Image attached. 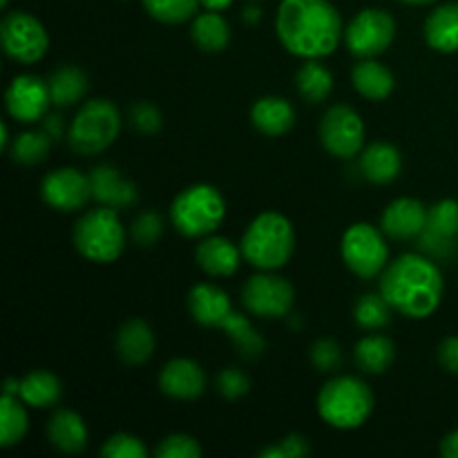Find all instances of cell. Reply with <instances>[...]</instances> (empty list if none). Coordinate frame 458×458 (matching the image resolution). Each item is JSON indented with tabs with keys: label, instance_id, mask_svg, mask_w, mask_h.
Instances as JSON below:
<instances>
[{
	"label": "cell",
	"instance_id": "6da1fadb",
	"mask_svg": "<svg viewBox=\"0 0 458 458\" xmlns=\"http://www.w3.org/2000/svg\"><path fill=\"white\" fill-rule=\"evenodd\" d=\"M276 30L286 52L304 61L331 56L344 36L343 16L329 0H282Z\"/></svg>",
	"mask_w": 458,
	"mask_h": 458
},
{
	"label": "cell",
	"instance_id": "7a4b0ae2",
	"mask_svg": "<svg viewBox=\"0 0 458 458\" xmlns=\"http://www.w3.org/2000/svg\"><path fill=\"white\" fill-rule=\"evenodd\" d=\"M443 289L445 282L441 268L437 267V259L425 253L401 255L380 273V293L385 300L394 311L414 320L429 318L441 307Z\"/></svg>",
	"mask_w": 458,
	"mask_h": 458
},
{
	"label": "cell",
	"instance_id": "3957f363",
	"mask_svg": "<svg viewBox=\"0 0 458 458\" xmlns=\"http://www.w3.org/2000/svg\"><path fill=\"white\" fill-rule=\"evenodd\" d=\"M242 255L258 271H277L295 250L293 224L276 210L258 215L240 242Z\"/></svg>",
	"mask_w": 458,
	"mask_h": 458
},
{
	"label": "cell",
	"instance_id": "277c9868",
	"mask_svg": "<svg viewBox=\"0 0 458 458\" xmlns=\"http://www.w3.org/2000/svg\"><path fill=\"white\" fill-rule=\"evenodd\" d=\"M376 398L358 376H335L318 394V414L334 429H358L374 414Z\"/></svg>",
	"mask_w": 458,
	"mask_h": 458
},
{
	"label": "cell",
	"instance_id": "5b68a950",
	"mask_svg": "<svg viewBox=\"0 0 458 458\" xmlns=\"http://www.w3.org/2000/svg\"><path fill=\"white\" fill-rule=\"evenodd\" d=\"M226 217V199L210 183H192L183 188L170 204V222L183 237H208Z\"/></svg>",
	"mask_w": 458,
	"mask_h": 458
},
{
	"label": "cell",
	"instance_id": "8992f818",
	"mask_svg": "<svg viewBox=\"0 0 458 458\" xmlns=\"http://www.w3.org/2000/svg\"><path fill=\"white\" fill-rule=\"evenodd\" d=\"M72 240H74L76 250L89 262H116L125 249V228L119 210L107 208V206L88 210L76 222Z\"/></svg>",
	"mask_w": 458,
	"mask_h": 458
},
{
	"label": "cell",
	"instance_id": "52a82bcc",
	"mask_svg": "<svg viewBox=\"0 0 458 458\" xmlns=\"http://www.w3.org/2000/svg\"><path fill=\"white\" fill-rule=\"evenodd\" d=\"M121 132V112L107 98H89L76 112L67 132L72 150L83 157L101 155Z\"/></svg>",
	"mask_w": 458,
	"mask_h": 458
},
{
	"label": "cell",
	"instance_id": "ba28073f",
	"mask_svg": "<svg viewBox=\"0 0 458 458\" xmlns=\"http://www.w3.org/2000/svg\"><path fill=\"white\" fill-rule=\"evenodd\" d=\"M340 253L349 271L362 280L380 276L389 264V246L385 242V233L367 222L352 224L344 231Z\"/></svg>",
	"mask_w": 458,
	"mask_h": 458
},
{
	"label": "cell",
	"instance_id": "9c48e42d",
	"mask_svg": "<svg viewBox=\"0 0 458 458\" xmlns=\"http://www.w3.org/2000/svg\"><path fill=\"white\" fill-rule=\"evenodd\" d=\"M0 43L12 61L31 65L47 54L49 36L36 16L27 12H9L0 22Z\"/></svg>",
	"mask_w": 458,
	"mask_h": 458
},
{
	"label": "cell",
	"instance_id": "30bf717a",
	"mask_svg": "<svg viewBox=\"0 0 458 458\" xmlns=\"http://www.w3.org/2000/svg\"><path fill=\"white\" fill-rule=\"evenodd\" d=\"M396 38V21L387 9H362L344 30V43L358 58H378Z\"/></svg>",
	"mask_w": 458,
	"mask_h": 458
},
{
	"label": "cell",
	"instance_id": "8fae6325",
	"mask_svg": "<svg viewBox=\"0 0 458 458\" xmlns=\"http://www.w3.org/2000/svg\"><path fill=\"white\" fill-rule=\"evenodd\" d=\"M293 300L295 291L291 282L273 271H259L242 286V304L246 311L258 318L277 320V318L289 316Z\"/></svg>",
	"mask_w": 458,
	"mask_h": 458
},
{
	"label": "cell",
	"instance_id": "7c38bea8",
	"mask_svg": "<svg viewBox=\"0 0 458 458\" xmlns=\"http://www.w3.org/2000/svg\"><path fill=\"white\" fill-rule=\"evenodd\" d=\"M320 141L329 155L352 159L365 148L362 116L349 106H334L320 121Z\"/></svg>",
	"mask_w": 458,
	"mask_h": 458
},
{
	"label": "cell",
	"instance_id": "4fadbf2b",
	"mask_svg": "<svg viewBox=\"0 0 458 458\" xmlns=\"http://www.w3.org/2000/svg\"><path fill=\"white\" fill-rule=\"evenodd\" d=\"M458 201L441 199L428 210V226L419 237V249L432 259H450L456 253Z\"/></svg>",
	"mask_w": 458,
	"mask_h": 458
},
{
	"label": "cell",
	"instance_id": "5bb4252c",
	"mask_svg": "<svg viewBox=\"0 0 458 458\" xmlns=\"http://www.w3.org/2000/svg\"><path fill=\"white\" fill-rule=\"evenodd\" d=\"M40 197L45 204L61 213H76L92 199L89 174L76 168H56L45 174L40 183Z\"/></svg>",
	"mask_w": 458,
	"mask_h": 458
},
{
	"label": "cell",
	"instance_id": "9a60e30c",
	"mask_svg": "<svg viewBox=\"0 0 458 458\" xmlns=\"http://www.w3.org/2000/svg\"><path fill=\"white\" fill-rule=\"evenodd\" d=\"M4 106H7L9 116L21 123H36V121L45 119L49 106H52L47 81L34 74H18L9 83Z\"/></svg>",
	"mask_w": 458,
	"mask_h": 458
},
{
	"label": "cell",
	"instance_id": "2e32d148",
	"mask_svg": "<svg viewBox=\"0 0 458 458\" xmlns=\"http://www.w3.org/2000/svg\"><path fill=\"white\" fill-rule=\"evenodd\" d=\"M428 210L429 208L423 201L414 199V197H401L385 208L380 226H383L385 235L392 240H419L420 233L428 226Z\"/></svg>",
	"mask_w": 458,
	"mask_h": 458
},
{
	"label": "cell",
	"instance_id": "e0dca14e",
	"mask_svg": "<svg viewBox=\"0 0 458 458\" xmlns=\"http://www.w3.org/2000/svg\"><path fill=\"white\" fill-rule=\"evenodd\" d=\"M92 183V199H97L107 208L123 210L137 204L139 191L134 182L121 174V170L112 164H101L89 173Z\"/></svg>",
	"mask_w": 458,
	"mask_h": 458
},
{
	"label": "cell",
	"instance_id": "ac0fdd59",
	"mask_svg": "<svg viewBox=\"0 0 458 458\" xmlns=\"http://www.w3.org/2000/svg\"><path fill=\"white\" fill-rule=\"evenodd\" d=\"M159 389L177 401H195L206 392V371L191 358H174L161 369Z\"/></svg>",
	"mask_w": 458,
	"mask_h": 458
},
{
	"label": "cell",
	"instance_id": "d6986e66",
	"mask_svg": "<svg viewBox=\"0 0 458 458\" xmlns=\"http://www.w3.org/2000/svg\"><path fill=\"white\" fill-rule=\"evenodd\" d=\"M188 311L192 320L201 327H222L224 320L231 316L233 309L231 298L224 289L210 282H199L188 293Z\"/></svg>",
	"mask_w": 458,
	"mask_h": 458
},
{
	"label": "cell",
	"instance_id": "ffe728a7",
	"mask_svg": "<svg viewBox=\"0 0 458 458\" xmlns=\"http://www.w3.org/2000/svg\"><path fill=\"white\" fill-rule=\"evenodd\" d=\"M195 259L201 271L208 276L231 277L237 273L244 255H242V246H235L228 237L208 235L201 237V242L197 244Z\"/></svg>",
	"mask_w": 458,
	"mask_h": 458
},
{
	"label": "cell",
	"instance_id": "44dd1931",
	"mask_svg": "<svg viewBox=\"0 0 458 458\" xmlns=\"http://www.w3.org/2000/svg\"><path fill=\"white\" fill-rule=\"evenodd\" d=\"M88 425L72 410H56L47 420V441L63 454H79L88 447Z\"/></svg>",
	"mask_w": 458,
	"mask_h": 458
},
{
	"label": "cell",
	"instance_id": "7402d4cb",
	"mask_svg": "<svg viewBox=\"0 0 458 458\" xmlns=\"http://www.w3.org/2000/svg\"><path fill=\"white\" fill-rule=\"evenodd\" d=\"M403 170V157L398 152L396 146L385 141H376L371 146L362 148L360 152V173L367 182L378 183H392L394 179H398Z\"/></svg>",
	"mask_w": 458,
	"mask_h": 458
},
{
	"label": "cell",
	"instance_id": "603a6c76",
	"mask_svg": "<svg viewBox=\"0 0 458 458\" xmlns=\"http://www.w3.org/2000/svg\"><path fill=\"white\" fill-rule=\"evenodd\" d=\"M155 353V334L143 320H128L119 327L116 334V356L121 362L137 367L148 362Z\"/></svg>",
	"mask_w": 458,
	"mask_h": 458
},
{
	"label": "cell",
	"instance_id": "cb8c5ba5",
	"mask_svg": "<svg viewBox=\"0 0 458 458\" xmlns=\"http://www.w3.org/2000/svg\"><path fill=\"white\" fill-rule=\"evenodd\" d=\"M250 121L267 137H280L295 123V107L282 97H262L250 107Z\"/></svg>",
	"mask_w": 458,
	"mask_h": 458
},
{
	"label": "cell",
	"instance_id": "d4e9b609",
	"mask_svg": "<svg viewBox=\"0 0 458 458\" xmlns=\"http://www.w3.org/2000/svg\"><path fill=\"white\" fill-rule=\"evenodd\" d=\"M352 83L360 97L369 98V101H385L389 94L396 88V79L376 58H362L356 67L352 70Z\"/></svg>",
	"mask_w": 458,
	"mask_h": 458
},
{
	"label": "cell",
	"instance_id": "484cf974",
	"mask_svg": "<svg viewBox=\"0 0 458 458\" xmlns=\"http://www.w3.org/2000/svg\"><path fill=\"white\" fill-rule=\"evenodd\" d=\"M425 40L437 52H458V3L441 4L429 13L425 21Z\"/></svg>",
	"mask_w": 458,
	"mask_h": 458
},
{
	"label": "cell",
	"instance_id": "4316f807",
	"mask_svg": "<svg viewBox=\"0 0 458 458\" xmlns=\"http://www.w3.org/2000/svg\"><path fill=\"white\" fill-rule=\"evenodd\" d=\"M63 396V385L52 371L47 369H34L21 378V387H18V398L25 405L36 407V410H47L54 407Z\"/></svg>",
	"mask_w": 458,
	"mask_h": 458
},
{
	"label": "cell",
	"instance_id": "83f0119b",
	"mask_svg": "<svg viewBox=\"0 0 458 458\" xmlns=\"http://www.w3.org/2000/svg\"><path fill=\"white\" fill-rule=\"evenodd\" d=\"M47 85L49 94H52V106L72 107L79 101H83L85 94H88L89 81L81 67L61 65L49 74Z\"/></svg>",
	"mask_w": 458,
	"mask_h": 458
},
{
	"label": "cell",
	"instance_id": "f1b7e54d",
	"mask_svg": "<svg viewBox=\"0 0 458 458\" xmlns=\"http://www.w3.org/2000/svg\"><path fill=\"white\" fill-rule=\"evenodd\" d=\"M396 358V344L387 335L369 334L353 347V360L365 374H385Z\"/></svg>",
	"mask_w": 458,
	"mask_h": 458
},
{
	"label": "cell",
	"instance_id": "f546056e",
	"mask_svg": "<svg viewBox=\"0 0 458 458\" xmlns=\"http://www.w3.org/2000/svg\"><path fill=\"white\" fill-rule=\"evenodd\" d=\"M191 36L197 47L215 54L228 47V43H231V27H228L226 18L222 13L206 9L204 13L192 18Z\"/></svg>",
	"mask_w": 458,
	"mask_h": 458
},
{
	"label": "cell",
	"instance_id": "4dcf8cb0",
	"mask_svg": "<svg viewBox=\"0 0 458 458\" xmlns=\"http://www.w3.org/2000/svg\"><path fill=\"white\" fill-rule=\"evenodd\" d=\"M295 88L304 101L316 106V103L329 98L331 89H334V74L329 72V67L322 65L320 58H309L295 74Z\"/></svg>",
	"mask_w": 458,
	"mask_h": 458
},
{
	"label": "cell",
	"instance_id": "1f68e13d",
	"mask_svg": "<svg viewBox=\"0 0 458 458\" xmlns=\"http://www.w3.org/2000/svg\"><path fill=\"white\" fill-rule=\"evenodd\" d=\"M30 429L25 403L18 396L3 394L0 398V447H13L25 438Z\"/></svg>",
	"mask_w": 458,
	"mask_h": 458
},
{
	"label": "cell",
	"instance_id": "d6a6232c",
	"mask_svg": "<svg viewBox=\"0 0 458 458\" xmlns=\"http://www.w3.org/2000/svg\"><path fill=\"white\" fill-rule=\"evenodd\" d=\"M219 329H224V334L231 338V343L235 344L237 352L244 358H258L259 353L264 352V338L258 334V329L250 325V320L244 313L233 311Z\"/></svg>",
	"mask_w": 458,
	"mask_h": 458
},
{
	"label": "cell",
	"instance_id": "836d02e7",
	"mask_svg": "<svg viewBox=\"0 0 458 458\" xmlns=\"http://www.w3.org/2000/svg\"><path fill=\"white\" fill-rule=\"evenodd\" d=\"M54 139L45 132L43 128L40 130H27V132L18 134L16 139L9 146V155L16 164L21 165H36L40 161L47 159L49 148H52Z\"/></svg>",
	"mask_w": 458,
	"mask_h": 458
},
{
	"label": "cell",
	"instance_id": "e575fe53",
	"mask_svg": "<svg viewBox=\"0 0 458 458\" xmlns=\"http://www.w3.org/2000/svg\"><path fill=\"white\" fill-rule=\"evenodd\" d=\"M394 307L380 293H365L353 307V320L365 331H380L392 322Z\"/></svg>",
	"mask_w": 458,
	"mask_h": 458
},
{
	"label": "cell",
	"instance_id": "d590c367",
	"mask_svg": "<svg viewBox=\"0 0 458 458\" xmlns=\"http://www.w3.org/2000/svg\"><path fill=\"white\" fill-rule=\"evenodd\" d=\"M199 4V0H143L146 12L165 25H179L195 18Z\"/></svg>",
	"mask_w": 458,
	"mask_h": 458
},
{
	"label": "cell",
	"instance_id": "8d00e7d4",
	"mask_svg": "<svg viewBox=\"0 0 458 458\" xmlns=\"http://www.w3.org/2000/svg\"><path fill=\"white\" fill-rule=\"evenodd\" d=\"M101 456L106 458H146L148 450L143 445L141 438L132 437V434H114L107 438L101 447Z\"/></svg>",
	"mask_w": 458,
	"mask_h": 458
},
{
	"label": "cell",
	"instance_id": "74e56055",
	"mask_svg": "<svg viewBox=\"0 0 458 458\" xmlns=\"http://www.w3.org/2000/svg\"><path fill=\"white\" fill-rule=\"evenodd\" d=\"M157 458H199L201 445L197 438L188 437V434H170L164 441L157 445Z\"/></svg>",
	"mask_w": 458,
	"mask_h": 458
},
{
	"label": "cell",
	"instance_id": "f35d334b",
	"mask_svg": "<svg viewBox=\"0 0 458 458\" xmlns=\"http://www.w3.org/2000/svg\"><path fill=\"white\" fill-rule=\"evenodd\" d=\"M164 235V219L155 210H143L132 222V240L139 246H155Z\"/></svg>",
	"mask_w": 458,
	"mask_h": 458
},
{
	"label": "cell",
	"instance_id": "ab89813d",
	"mask_svg": "<svg viewBox=\"0 0 458 458\" xmlns=\"http://www.w3.org/2000/svg\"><path fill=\"white\" fill-rule=\"evenodd\" d=\"M311 362L318 371L329 374V371H335L343 365V349L331 338L316 340V344L311 347Z\"/></svg>",
	"mask_w": 458,
	"mask_h": 458
},
{
	"label": "cell",
	"instance_id": "60d3db41",
	"mask_svg": "<svg viewBox=\"0 0 458 458\" xmlns=\"http://www.w3.org/2000/svg\"><path fill=\"white\" fill-rule=\"evenodd\" d=\"M130 123L137 132L141 134H157L164 125V119H161V112L157 110L152 103L139 101L130 107Z\"/></svg>",
	"mask_w": 458,
	"mask_h": 458
},
{
	"label": "cell",
	"instance_id": "b9f144b4",
	"mask_svg": "<svg viewBox=\"0 0 458 458\" xmlns=\"http://www.w3.org/2000/svg\"><path fill=\"white\" fill-rule=\"evenodd\" d=\"M215 385H217V392L222 394L224 398H228V401H237V398H242L249 394L250 378L244 374V371L226 367V369H222L217 374Z\"/></svg>",
	"mask_w": 458,
	"mask_h": 458
},
{
	"label": "cell",
	"instance_id": "7bdbcfd3",
	"mask_svg": "<svg viewBox=\"0 0 458 458\" xmlns=\"http://www.w3.org/2000/svg\"><path fill=\"white\" fill-rule=\"evenodd\" d=\"M311 452L309 447V441L302 437V434H289V437L282 438L276 445L267 447V450L259 452L262 458H300L307 456Z\"/></svg>",
	"mask_w": 458,
	"mask_h": 458
},
{
	"label": "cell",
	"instance_id": "ee69618b",
	"mask_svg": "<svg viewBox=\"0 0 458 458\" xmlns=\"http://www.w3.org/2000/svg\"><path fill=\"white\" fill-rule=\"evenodd\" d=\"M438 362L445 371L458 376V335H450L438 347Z\"/></svg>",
	"mask_w": 458,
	"mask_h": 458
},
{
	"label": "cell",
	"instance_id": "f6af8a7d",
	"mask_svg": "<svg viewBox=\"0 0 458 458\" xmlns=\"http://www.w3.org/2000/svg\"><path fill=\"white\" fill-rule=\"evenodd\" d=\"M43 130L54 141H58L63 137V132H65V121H63L61 114H47L43 121Z\"/></svg>",
	"mask_w": 458,
	"mask_h": 458
},
{
	"label": "cell",
	"instance_id": "bcb514c9",
	"mask_svg": "<svg viewBox=\"0 0 458 458\" xmlns=\"http://www.w3.org/2000/svg\"><path fill=\"white\" fill-rule=\"evenodd\" d=\"M441 454L445 458H458V429L447 434L441 441Z\"/></svg>",
	"mask_w": 458,
	"mask_h": 458
},
{
	"label": "cell",
	"instance_id": "7dc6e473",
	"mask_svg": "<svg viewBox=\"0 0 458 458\" xmlns=\"http://www.w3.org/2000/svg\"><path fill=\"white\" fill-rule=\"evenodd\" d=\"M201 7H206L208 12H224L233 4V0H199Z\"/></svg>",
	"mask_w": 458,
	"mask_h": 458
},
{
	"label": "cell",
	"instance_id": "c3c4849f",
	"mask_svg": "<svg viewBox=\"0 0 458 458\" xmlns=\"http://www.w3.org/2000/svg\"><path fill=\"white\" fill-rule=\"evenodd\" d=\"M244 18L250 22H258L259 21V9L258 7H246L244 9Z\"/></svg>",
	"mask_w": 458,
	"mask_h": 458
},
{
	"label": "cell",
	"instance_id": "681fc988",
	"mask_svg": "<svg viewBox=\"0 0 458 458\" xmlns=\"http://www.w3.org/2000/svg\"><path fill=\"white\" fill-rule=\"evenodd\" d=\"M401 3H407V4H429V3H434V0H401Z\"/></svg>",
	"mask_w": 458,
	"mask_h": 458
},
{
	"label": "cell",
	"instance_id": "f907efd6",
	"mask_svg": "<svg viewBox=\"0 0 458 458\" xmlns=\"http://www.w3.org/2000/svg\"><path fill=\"white\" fill-rule=\"evenodd\" d=\"M7 3L9 0H0V4H3V7H7Z\"/></svg>",
	"mask_w": 458,
	"mask_h": 458
}]
</instances>
